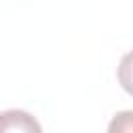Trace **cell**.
I'll use <instances>...</instances> for the list:
<instances>
[{"label":"cell","mask_w":133,"mask_h":133,"mask_svg":"<svg viewBox=\"0 0 133 133\" xmlns=\"http://www.w3.org/2000/svg\"><path fill=\"white\" fill-rule=\"evenodd\" d=\"M0 133H44V131L33 114L10 108L0 112Z\"/></svg>","instance_id":"1"},{"label":"cell","mask_w":133,"mask_h":133,"mask_svg":"<svg viewBox=\"0 0 133 133\" xmlns=\"http://www.w3.org/2000/svg\"><path fill=\"white\" fill-rule=\"evenodd\" d=\"M116 77H118L121 87H123L129 96H133V50L127 52V54L121 58V62H118V71H116Z\"/></svg>","instance_id":"2"},{"label":"cell","mask_w":133,"mask_h":133,"mask_svg":"<svg viewBox=\"0 0 133 133\" xmlns=\"http://www.w3.org/2000/svg\"><path fill=\"white\" fill-rule=\"evenodd\" d=\"M108 133H133V110H123L108 123Z\"/></svg>","instance_id":"3"}]
</instances>
